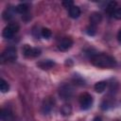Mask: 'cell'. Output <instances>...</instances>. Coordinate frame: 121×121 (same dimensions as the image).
Segmentation results:
<instances>
[{
    "label": "cell",
    "mask_w": 121,
    "mask_h": 121,
    "mask_svg": "<svg viewBox=\"0 0 121 121\" xmlns=\"http://www.w3.org/2000/svg\"><path fill=\"white\" fill-rule=\"evenodd\" d=\"M54 107V100L51 98V97H47L43 100V105H42V112L44 113V114H47L49 113L52 109Z\"/></svg>",
    "instance_id": "obj_8"
},
{
    "label": "cell",
    "mask_w": 121,
    "mask_h": 121,
    "mask_svg": "<svg viewBox=\"0 0 121 121\" xmlns=\"http://www.w3.org/2000/svg\"><path fill=\"white\" fill-rule=\"evenodd\" d=\"M16 11V9L14 8H8L4 12H3V18L5 19V20H9V19H11L12 17H13V15H14V12Z\"/></svg>",
    "instance_id": "obj_13"
},
{
    "label": "cell",
    "mask_w": 121,
    "mask_h": 121,
    "mask_svg": "<svg viewBox=\"0 0 121 121\" xmlns=\"http://www.w3.org/2000/svg\"><path fill=\"white\" fill-rule=\"evenodd\" d=\"M17 59V50L13 46H9L6 48L2 54H1V62L2 63H8V62H12L16 60Z\"/></svg>",
    "instance_id": "obj_2"
},
{
    "label": "cell",
    "mask_w": 121,
    "mask_h": 121,
    "mask_svg": "<svg viewBox=\"0 0 121 121\" xmlns=\"http://www.w3.org/2000/svg\"><path fill=\"white\" fill-rule=\"evenodd\" d=\"M73 45V40L69 37H63L58 43V48L60 51H66Z\"/></svg>",
    "instance_id": "obj_7"
},
{
    "label": "cell",
    "mask_w": 121,
    "mask_h": 121,
    "mask_svg": "<svg viewBox=\"0 0 121 121\" xmlns=\"http://www.w3.org/2000/svg\"><path fill=\"white\" fill-rule=\"evenodd\" d=\"M59 94L62 99H70L74 94V89L70 84H64L60 88Z\"/></svg>",
    "instance_id": "obj_6"
},
{
    "label": "cell",
    "mask_w": 121,
    "mask_h": 121,
    "mask_svg": "<svg viewBox=\"0 0 121 121\" xmlns=\"http://www.w3.org/2000/svg\"><path fill=\"white\" fill-rule=\"evenodd\" d=\"M112 16L117 20H121V7L120 8H116V9L112 13Z\"/></svg>",
    "instance_id": "obj_21"
},
{
    "label": "cell",
    "mask_w": 121,
    "mask_h": 121,
    "mask_svg": "<svg viewBox=\"0 0 121 121\" xmlns=\"http://www.w3.org/2000/svg\"><path fill=\"white\" fill-rule=\"evenodd\" d=\"M62 5L64 8H66L67 9H69L70 8H72L74 6V2L73 1H63L62 2Z\"/></svg>",
    "instance_id": "obj_22"
},
{
    "label": "cell",
    "mask_w": 121,
    "mask_h": 121,
    "mask_svg": "<svg viewBox=\"0 0 121 121\" xmlns=\"http://www.w3.org/2000/svg\"><path fill=\"white\" fill-rule=\"evenodd\" d=\"M86 33L89 36H95V33H96V26H93V25H89L86 27Z\"/></svg>",
    "instance_id": "obj_20"
},
{
    "label": "cell",
    "mask_w": 121,
    "mask_h": 121,
    "mask_svg": "<svg viewBox=\"0 0 121 121\" xmlns=\"http://www.w3.org/2000/svg\"><path fill=\"white\" fill-rule=\"evenodd\" d=\"M40 34H41V36H42L43 38H44V39H49V38L51 37V35H52V32H51V30H50L49 28L43 27V28H42Z\"/></svg>",
    "instance_id": "obj_17"
},
{
    "label": "cell",
    "mask_w": 121,
    "mask_h": 121,
    "mask_svg": "<svg viewBox=\"0 0 121 121\" xmlns=\"http://www.w3.org/2000/svg\"><path fill=\"white\" fill-rule=\"evenodd\" d=\"M69 15H70V17L71 18H73V19H77V18H78L79 17V15H80V9L78 7V6H73L72 8H70L69 9Z\"/></svg>",
    "instance_id": "obj_11"
},
{
    "label": "cell",
    "mask_w": 121,
    "mask_h": 121,
    "mask_svg": "<svg viewBox=\"0 0 121 121\" xmlns=\"http://www.w3.org/2000/svg\"><path fill=\"white\" fill-rule=\"evenodd\" d=\"M0 90H1L2 93H7L9 90V83L5 79H3V78H1V80H0Z\"/></svg>",
    "instance_id": "obj_18"
},
{
    "label": "cell",
    "mask_w": 121,
    "mask_h": 121,
    "mask_svg": "<svg viewBox=\"0 0 121 121\" xmlns=\"http://www.w3.org/2000/svg\"><path fill=\"white\" fill-rule=\"evenodd\" d=\"M1 119L3 121H9L12 119V113L8 109H2L1 110Z\"/></svg>",
    "instance_id": "obj_12"
},
{
    "label": "cell",
    "mask_w": 121,
    "mask_h": 121,
    "mask_svg": "<svg viewBox=\"0 0 121 121\" xmlns=\"http://www.w3.org/2000/svg\"><path fill=\"white\" fill-rule=\"evenodd\" d=\"M15 9H16V12L20 14H25L28 10V7L26 4H19Z\"/></svg>",
    "instance_id": "obj_16"
},
{
    "label": "cell",
    "mask_w": 121,
    "mask_h": 121,
    "mask_svg": "<svg viewBox=\"0 0 121 121\" xmlns=\"http://www.w3.org/2000/svg\"><path fill=\"white\" fill-rule=\"evenodd\" d=\"M60 112H61L63 115H65V116L71 114V112H72V108H71V106L68 105V104L63 105V106L61 107V109H60Z\"/></svg>",
    "instance_id": "obj_19"
},
{
    "label": "cell",
    "mask_w": 121,
    "mask_h": 121,
    "mask_svg": "<svg viewBox=\"0 0 121 121\" xmlns=\"http://www.w3.org/2000/svg\"><path fill=\"white\" fill-rule=\"evenodd\" d=\"M19 25L16 24V23H11L9 25H8L4 29H3V32H2V35L5 39H11L13 38V36L19 31Z\"/></svg>",
    "instance_id": "obj_3"
},
{
    "label": "cell",
    "mask_w": 121,
    "mask_h": 121,
    "mask_svg": "<svg viewBox=\"0 0 121 121\" xmlns=\"http://www.w3.org/2000/svg\"><path fill=\"white\" fill-rule=\"evenodd\" d=\"M78 101H79V105H80V108L82 110H88L92 107L93 105V97L90 94L88 93H83L79 95V98H78Z\"/></svg>",
    "instance_id": "obj_4"
},
{
    "label": "cell",
    "mask_w": 121,
    "mask_h": 121,
    "mask_svg": "<svg viewBox=\"0 0 121 121\" xmlns=\"http://www.w3.org/2000/svg\"><path fill=\"white\" fill-rule=\"evenodd\" d=\"M93 121H102V118L99 117V116H95V117L93 119Z\"/></svg>",
    "instance_id": "obj_24"
},
{
    "label": "cell",
    "mask_w": 121,
    "mask_h": 121,
    "mask_svg": "<svg viewBox=\"0 0 121 121\" xmlns=\"http://www.w3.org/2000/svg\"><path fill=\"white\" fill-rule=\"evenodd\" d=\"M115 9H116V2H114V1L109 2V3H108V6L106 7V11H107V13L112 15V13H113V11H114Z\"/></svg>",
    "instance_id": "obj_15"
},
{
    "label": "cell",
    "mask_w": 121,
    "mask_h": 121,
    "mask_svg": "<svg viewBox=\"0 0 121 121\" xmlns=\"http://www.w3.org/2000/svg\"><path fill=\"white\" fill-rule=\"evenodd\" d=\"M93 65L98 68H112L116 66V60L113 57L100 53V54H93L90 58Z\"/></svg>",
    "instance_id": "obj_1"
},
{
    "label": "cell",
    "mask_w": 121,
    "mask_h": 121,
    "mask_svg": "<svg viewBox=\"0 0 121 121\" xmlns=\"http://www.w3.org/2000/svg\"><path fill=\"white\" fill-rule=\"evenodd\" d=\"M101 19H102V16L100 13L98 12H93L90 16V25H93V26H97L100 22H101Z\"/></svg>",
    "instance_id": "obj_10"
},
{
    "label": "cell",
    "mask_w": 121,
    "mask_h": 121,
    "mask_svg": "<svg viewBox=\"0 0 121 121\" xmlns=\"http://www.w3.org/2000/svg\"><path fill=\"white\" fill-rule=\"evenodd\" d=\"M22 50H23L25 57H26V58H36L41 55V49H39L37 47H32L28 44H25L23 46Z\"/></svg>",
    "instance_id": "obj_5"
},
{
    "label": "cell",
    "mask_w": 121,
    "mask_h": 121,
    "mask_svg": "<svg viewBox=\"0 0 121 121\" xmlns=\"http://www.w3.org/2000/svg\"><path fill=\"white\" fill-rule=\"evenodd\" d=\"M106 87H107V82L106 81H98L95 85V90L97 93H102V92L105 91Z\"/></svg>",
    "instance_id": "obj_14"
},
{
    "label": "cell",
    "mask_w": 121,
    "mask_h": 121,
    "mask_svg": "<svg viewBox=\"0 0 121 121\" xmlns=\"http://www.w3.org/2000/svg\"><path fill=\"white\" fill-rule=\"evenodd\" d=\"M55 65V62L51 60H43L38 62V66L43 70H48Z\"/></svg>",
    "instance_id": "obj_9"
},
{
    "label": "cell",
    "mask_w": 121,
    "mask_h": 121,
    "mask_svg": "<svg viewBox=\"0 0 121 121\" xmlns=\"http://www.w3.org/2000/svg\"><path fill=\"white\" fill-rule=\"evenodd\" d=\"M117 39H118V42H119V43H121V28H120V30L118 31V34H117Z\"/></svg>",
    "instance_id": "obj_23"
}]
</instances>
